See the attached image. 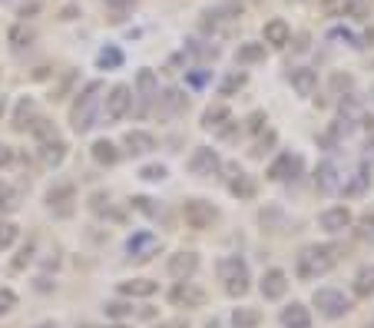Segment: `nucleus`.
Masks as SVG:
<instances>
[{"label":"nucleus","instance_id":"f257e3e1","mask_svg":"<svg viewBox=\"0 0 374 328\" xmlns=\"http://www.w3.org/2000/svg\"><path fill=\"white\" fill-rule=\"evenodd\" d=\"M338 259H341L338 245H308V249L298 252V275L301 279H318V275L335 269Z\"/></svg>","mask_w":374,"mask_h":328},{"label":"nucleus","instance_id":"f03ea898","mask_svg":"<svg viewBox=\"0 0 374 328\" xmlns=\"http://www.w3.org/2000/svg\"><path fill=\"white\" fill-rule=\"evenodd\" d=\"M100 93H103V83L93 80L83 87V93L77 97L73 110H70V126L77 129V133H87L90 126L96 123V113H100Z\"/></svg>","mask_w":374,"mask_h":328},{"label":"nucleus","instance_id":"7ed1b4c3","mask_svg":"<svg viewBox=\"0 0 374 328\" xmlns=\"http://www.w3.org/2000/svg\"><path fill=\"white\" fill-rule=\"evenodd\" d=\"M219 279L225 282V292L229 295H245L249 292V265L239 259V255H229V259L219 262Z\"/></svg>","mask_w":374,"mask_h":328},{"label":"nucleus","instance_id":"20e7f679","mask_svg":"<svg viewBox=\"0 0 374 328\" xmlns=\"http://www.w3.org/2000/svg\"><path fill=\"white\" fill-rule=\"evenodd\" d=\"M315 309L325 315V319H345L351 312V299L338 289H318L315 292Z\"/></svg>","mask_w":374,"mask_h":328},{"label":"nucleus","instance_id":"39448f33","mask_svg":"<svg viewBox=\"0 0 374 328\" xmlns=\"http://www.w3.org/2000/svg\"><path fill=\"white\" fill-rule=\"evenodd\" d=\"M183 216H186V226H189V229H209L212 222L219 219L215 206L205 203V199H189V203L183 206Z\"/></svg>","mask_w":374,"mask_h":328},{"label":"nucleus","instance_id":"423d86ee","mask_svg":"<svg viewBox=\"0 0 374 328\" xmlns=\"http://www.w3.org/2000/svg\"><path fill=\"white\" fill-rule=\"evenodd\" d=\"M169 302L179 305V309H202V305H205V292H202L199 285H192L189 279H183V282H176L173 285Z\"/></svg>","mask_w":374,"mask_h":328},{"label":"nucleus","instance_id":"0eeeda50","mask_svg":"<svg viewBox=\"0 0 374 328\" xmlns=\"http://www.w3.org/2000/svg\"><path fill=\"white\" fill-rule=\"evenodd\" d=\"M129 107H133V90L119 83V87L109 90L103 113H106V120H109V123H116V120H123V116L129 113Z\"/></svg>","mask_w":374,"mask_h":328},{"label":"nucleus","instance_id":"6e6552de","mask_svg":"<svg viewBox=\"0 0 374 328\" xmlns=\"http://www.w3.org/2000/svg\"><path fill=\"white\" fill-rule=\"evenodd\" d=\"M73 199H77L73 183H57V186H50V189H47V206L57 216H70V213H73Z\"/></svg>","mask_w":374,"mask_h":328},{"label":"nucleus","instance_id":"1a4fd4ad","mask_svg":"<svg viewBox=\"0 0 374 328\" xmlns=\"http://www.w3.org/2000/svg\"><path fill=\"white\" fill-rule=\"evenodd\" d=\"M219 166H222L219 153H215V149H209V146H199V149L192 153V159H189V173L192 176H212Z\"/></svg>","mask_w":374,"mask_h":328},{"label":"nucleus","instance_id":"9d476101","mask_svg":"<svg viewBox=\"0 0 374 328\" xmlns=\"http://www.w3.org/2000/svg\"><path fill=\"white\" fill-rule=\"evenodd\" d=\"M196 269H199V255H196V252L183 249V252H176V255H169V275H173V279H179V282L192 279Z\"/></svg>","mask_w":374,"mask_h":328},{"label":"nucleus","instance_id":"9b49d317","mask_svg":"<svg viewBox=\"0 0 374 328\" xmlns=\"http://www.w3.org/2000/svg\"><path fill=\"white\" fill-rule=\"evenodd\" d=\"M301 173V159L292 153H282L275 163L269 166V179H275V183H282V179H295V176Z\"/></svg>","mask_w":374,"mask_h":328},{"label":"nucleus","instance_id":"f8f14e48","mask_svg":"<svg viewBox=\"0 0 374 328\" xmlns=\"http://www.w3.org/2000/svg\"><path fill=\"white\" fill-rule=\"evenodd\" d=\"M67 159V143L60 139V136H47V139H40V163L43 166H60Z\"/></svg>","mask_w":374,"mask_h":328},{"label":"nucleus","instance_id":"ddd939ff","mask_svg":"<svg viewBox=\"0 0 374 328\" xmlns=\"http://www.w3.org/2000/svg\"><path fill=\"white\" fill-rule=\"evenodd\" d=\"M285 292H288V275L282 269H269L262 275V295H265V299L275 302V299H282Z\"/></svg>","mask_w":374,"mask_h":328},{"label":"nucleus","instance_id":"4468645a","mask_svg":"<svg viewBox=\"0 0 374 328\" xmlns=\"http://www.w3.org/2000/svg\"><path fill=\"white\" fill-rule=\"evenodd\" d=\"M288 80H292V87L298 90V97H315L318 93V73L308 67H298L288 73Z\"/></svg>","mask_w":374,"mask_h":328},{"label":"nucleus","instance_id":"2eb2a0df","mask_svg":"<svg viewBox=\"0 0 374 328\" xmlns=\"http://www.w3.org/2000/svg\"><path fill=\"white\" fill-rule=\"evenodd\" d=\"M156 236H149V232H139V236H133V239L126 242V252L133 255L136 262H146V259H153V252H156Z\"/></svg>","mask_w":374,"mask_h":328},{"label":"nucleus","instance_id":"dca6fc26","mask_svg":"<svg viewBox=\"0 0 374 328\" xmlns=\"http://www.w3.org/2000/svg\"><path fill=\"white\" fill-rule=\"evenodd\" d=\"M351 226V209L348 206H331V209H325L321 213V229L328 232H341Z\"/></svg>","mask_w":374,"mask_h":328},{"label":"nucleus","instance_id":"f3484780","mask_svg":"<svg viewBox=\"0 0 374 328\" xmlns=\"http://www.w3.org/2000/svg\"><path fill=\"white\" fill-rule=\"evenodd\" d=\"M229 193L239 196V199H252V196H255V183H252V176H245L239 166H229Z\"/></svg>","mask_w":374,"mask_h":328},{"label":"nucleus","instance_id":"a211bd4d","mask_svg":"<svg viewBox=\"0 0 374 328\" xmlns=\"http://www.w3.org/2000/svg\"><path fill=\"white\" fill-rule=\"evenodd\" d=\"M156 100H159V116H163V120H169V116H176V113H183V110H186L183 90H166V93H156Z\"/></svg>","mask_w":374,"mask_h":328},{"label":"nucleus","instance_id":"6ab92c4d","mask_svg":"<svg viewBox=\"0 0 374 328\" xmlns=\"http://www.w3.org/2000/svg\"><path fill=\"white\" fill-rule=\"evenodd\" d=\"M123 143H126V149H129L133 156H146V153H153V149H156L153 133H143V129H129Z\"/></svg>","mask_w":374,"mask_h":328},{"label":"nucleus","instance_id":"aec40b11","mask_svg":"<svg viewBox=\"0 0 374 328\" xmlns=\"http://www.w3.org/2000/svg\"><path fill=\"white\" fill-rule=\"evenodd\" d=\"M262 37H265V43H272V47H285V43H292V27H288L285 20H269V23H265V33H262Z\"/></svg>","mask_w":374,"mask_h":328},{"label":"nucleus","instance_id":"412c9836","mask_svg":"<svg viewBox=\"0 0 374 328\" xmlns=\"http://www.w3.org/2000/svg\"><path fill=\"white\" fill-rule=\"evenodd\" d=\"M282 325L285 328H311V315L301 302H292L288 309H282Z\"/></svg>","mask_w":374,"mask_h":328},{"label":"nucleus","instance_id":"4be33fe9","mask_svg":"<svg viewBox=\"0 0 374 328\" xmlns=\"http://www.w3.org/2000/svg\"><path fill=\"white\" fill-rule=\"evenodd\" d=\"M315 186L321 189V193H338L341 189V179H338V169L335 163H321L315 169Z\"/></svg>","mask_w":374,"mask_h":328},{"label":"nucleus","instance_id":"5701e85b","mask_svg":"<svg viewBox=\"0 0 374 328\" xmlns=\"http://www.w3.org/2000/svg\"><path fill=\"white\" fill-rule=\"evenodd\" d=\"M156 289H159V285H156L153 279H129L119 285V292L129 295V299H149V295H156Z\"/></svg>","mask_w":374,"mask_h":328},{"label":"nucleus","instance_id":"b1692460","mask_svg":"<svg viewBox=\"0 0 374 328\" xmlns=\"http://www.w3.org/2000/svg\"><path fill=\"white\" fill-rule=\"evenodd\" d=\"M341 123H365V107H361V100L355 93H348L341 100Z\"/></svg>","mask_w":374,"mask_h":328},{"label":"nucleus","instance_id":"393cba45","mask_svg":"<svg viewBox=\"0 0 374 328\" xmlns=\"http://www.w3.org/2000/svg\"><path fill=\"white\" fill-rule=\"evenodd\" d=\"M355 295H358V299H371V295H374V265H361V269H358Z\"/></svg>","mask_w":374,"mask_h":328},{"label":"nucleus","instance_id":"a878e982","mask_svg":"<svg viewBox=\"0 0 374 328\" xmlns=\"http://www.w3.org/2000/svg\"><path fill=\"white\" fill-rule=\"evenodd\" d=\"M136 87H139V97H143V110L149 100H156L159 93V83H156V73L153 70H139V77H136Z\"/></svg>","mask_w":374,"mask_h":328},{"label":"nucleus","instance_id":"bb28decb","mask_svg":"<svg viewBox=\"0 0 374 328\" xmlns=\"http://www.w3.org/2000/svg\"><path fill=\"white\" fill-rule=\"evenodd\" d=\"M93 159L100 166H116L119 163V149H116L109 139H96L93 143Z\"/></svg>","mask_w":374,"mask_h":328},{"label":"nucleus","instance_id":"cd10ccee","mask_svg":"<svg viewBox=\"0 0 374 328\" xmlns=\"http://www.w3.org/2000/svg\"><path fill=\"white\" fill-rule=\"evenodd\" d=\"M222 123H232V116L225 107H209L202 113V126H205V129H222Z\"/></svg>","mask_w":374,"mask_h":328},{"label":"nucleus","instance_id":"c85d7f7f","mask_svg":"<svg viewBox=\"0 0 374 328\" xmlns=\"http://www.w3.org/2000/svg\"><path fill=\"white\" fill-rule=\"evenodd\" d=\"M262 312L259 309H235L232 312V325L235 328H259Z\"/></svg>","mask_w":374,"mask_h":328},{"label":"nucleus","instance_id":"c756f323","mask_svg":"<svg viewBox=\"0 0 374 328\" xmlns=\"http://www.w3.org/2000/svg\"><path fill=\"white\" fill-rule=\"evenodd\" d=\"M235 60H239V63H262V60H265V43H242Z\"/></svg>","mask_w":374,"mask_h":328},{"label":"nucleus","instance_id":"7c9ffc66","mask_svg":"<svg viewBox=\"0 0 374 328\" xmlns=\"http://www.w3.org/2000/svg\"><path fill=\"white\" fill-rule=\"evenodd\" d=\"M7 40L20 50V47H30V43L37 40V33H33V27H27V23H17V27H14V30L7 33Z\"/></svg>","mask_w":374,"mask_h":328},{"label":"nucleus","instance_id":"2f4dec72","mask_svg":"<svg viewBox=\"0 0 374 328\" xmlns=\"http://www.w3.org/2000/svg\"><path fill=\"white\" fill-rule=\"evenodd\" d=\"M30 116H33V100L23 97V100L17 103V113H14V129H20V133H23V129L30 126V123H27Z\"/></svg>","mask_w":374,"mask_h":328},{"label":"nucleus","instance_id":"473e14b6","mask_svg":"<svg viewBox=\"0 0 374 328\" xmlns=\"http://www.w3.org/2000/svg\"><path fill=\"white\" fill-rule=\"evenodd\" d=\"M351 4H355V0H321V14H325V17H348Z\"/></svg>","mask_w":374,"mask_h":328},{"label":"nucleus","instance_id":"72a5a7b5","mask_svg":"<svg viewBox=\"0 0 374 328\" xmlns=\"http://www.w3.org/2000/svg\"><path fill=\"white\" fill-rule=\"evenodd\" d=\"M355 236L361 242H374V213H365L355 222Z\"/></svg>","mask_w":374,"mask_h":328},{"label":"nucleus","instance_id":"f704fd0d","mask_svg":"<svg viewBox=\"0 0 374 328\" xmlns=\"http://www.w3.org/2000/svg\"><path fill=\"white\" fill-rule=\"evenodd\" d=\"M96 63H100L103 70H116L119 63H123V53H119L116 47H103L100 50V57H96Z\"/></svg>","mask_w":374,"mask_h":328},{"label":"nucleus","instance_id":"c9c22d12","mask_svg":"<svg viewBox=\"0 0 374 328\" xmlns=\"http://www.w3.org/2000/svg\"><path fill=\"white\" fill-rule=\"evenodd\" d=\"M368 183H371V176H368V169H358L355 179L345 186V196H361L368 189Z\"/></svg>","mask_w":374,"mask_h":328},{"label":"nucleus","instance_id":"e433bc0d","mask_svg":"<svg viewBox=\"0 0 374 328\" xmlns=\"http://www.w3.org/2000/svg\"><path fill=\"white\" fill-rule=\"evenodd\" d=\"M139 176H143L146 183H163L169 173H166L163 163H153V166H143V169H139Z\"/></svg>","mask_w":374,"mask_h":328},{"label":"nucleus","instance_id":"4c0bfd02","mask_svg":"<svg viewBox=\"0 0 374 328\" xmlns=\"http://www.w3.org/2000/svg\"><path fill=\"white\" fill-rule=\"evenodd\" d=\"M14 239H17V226L7 219H0V249H10Z\"/></svg>","mask_w":374,"mask_h":328},{"label":"nucleus","instance_id":"58836bf2","mask_svg":"<svg viewBox=\"0 0 374 328\" xmlns=\"http://www.w3.org/2000/svg\"><path fill=\"white\" fill-rule=\"evenodd\" d=\"M30 133L37 136V139H47V136H57V133H53V123H50V120H43V116H37V120L30 123Z\"/></svg>","mask_w":374,"mask_h":328},{"label":"nucleus","instance_id":"ea45409f","mask_svg":"<svg viewBox=\"0 0 374 328\" xmlns=\"http://www.w3.org/2000/svg\"><path fill=\"white\" fill-rule=\"evenodd\" d=\"M242 87H245V73H232V77H225V83H222V97H232V93Z\"/></svg>","mask_w":374,"mask_h":328},{"label":"nucleus","instance_id":"a19ab883","mask_svg":"<svg viewBox=\"0 0 374 328\" xmlns=\"http://www.w3.org/2000/svg\"><path fill=\"white\" fill-rule=\"evenodd\" d=\"M30 259H33V242H27V245H23V249L17 252V259L10 262V272H20V269H23V265H27Z\"/></svg>","mask_w":374,"mask_h":328},{"label":"nucleus","instance_id":"79ce46f5","mask_svg":"<svg viewBox=\"0 0 374 328\" xmlns=\"http://www.w3.org/2000/svg\"><path fill=\"white\" fill-rule=\"evenodd\" d=\"M14 309H17V295L10 289H0V315H10Z\"/></svg>","mask_w":374,"mask_h":328},{"label":"nucleus","instance_id":"37998d69","mask_svg":"<svg viewBox=\"0 0 374 328\" xmlns=\"http://www.w3.org/2000/svg\"><path fill=\"white\" fill-rule=\"evenodd\" d=\"M129 312H133V305H126V302H109L106 305V315H113V319H123Z\"/></svg>","mask_w":374,"mask_h":328},{"label":"nucleus","instance_id":"c03bdc74","mask_svg":"<svg viewBox=\"0 0 374 328\" xmlns=\"http://www.w3.org/2000/svg\"><path fill=\"white\" fill-rule=\"evenodd\" d=\"M272 143H275V133H265V139H259L252 153H255V156H262V153H265V146H272Z\"/></svg>","mask_w":374,"mask_h":328},{"label":"nucleus","instance_id":"a18cd8bd","mask_svg":"<svg viewBox=\"0 0 374 328\" xmlns=\"http://www.w3.org/2000/svg\"><path fill=\"white\" fill-rule=\"evenodd\" d=\"M262 123H265V116H262V113H252L249 116V129H255V133H259Z\"/></svg>","mask_w":374,"mask_h":328},{"label":"nucleus","instance_id":"49530a36","mask_svg":"<svg viewBox=\"0 0 374 328\" xmlns=\"http://www.w3.org/2000/svg\"><path fill=\"white\" fill-rule=\"evenodd\" d=\"M331 83H335V90H351V77H341V73H338Z\"/></svg>","mask_w":374,"mask_h":328},{"label":"nucleus","instance_id":"de8ad7c7","mask_svg":"<svg viewBox=\"0 0 374 328\" xmlns=\"http://www.w3.org/2000/svg\"><path fill=\"white\" fill-rule=\"evenodd\" d=\"M10 159H14V153H10V146H4V143H0V166H7Z\"/></svg>","mask_w":374,"mask_h":328},{"label":"nucleus","instance_id":"09e8293b","mask_svg":"<svg viewBox=\"0 0 374 328\" xmlns=\"http://www.w3.org/2000/svg\"><path fill=\"white\" fill-rule=\"evenodd\" d=\"M129 4H136V0H106V7H113V10H123Z\"/></svg>","mask_w":374,"mask_h":328},{"label":"nucleus","instance_id":"8fccbe9b","mask_svg":"<svg viewBox=\"0 0 374 328\" xmlns=\"http://www.w3.org/2000/svg\"><path fill=\"white\" fill-rule=\"evenodd\" d=\"M156 328H189L183 319H173V322H163V325H156Z\"/></svg>","mask_w":374,"mask_h":328},{"label":"nucleus","instance_id":"3c124183","mask_svg":"<svg viewBox=\"0 0 374 328\" xmlns=\"http://www.w3.org/2000/svg\"><path fill=\"white\" fill-rule=\"evenodd\" d=\"M192 87H202V83H205V73H192Z\"/></svg>","mask_w":374,"mask_h":328},{"label":"nucleus","instance_id":"603ef678","mask_svg":"<svg viewBox=\"0 0 374 328\" xmlns=\"http://www.w3.org/2000/svg\"><path fill=\"white\" fill-rule=\"evenodd\" d=\"M37 328H57V325H53V322H40Z\"/></svg>","mask_w":374,"mask_h":328},{"label":"nucleus","instance_id":"864d4df0","mask_svg":"<svg viewBox=\"0 0 374 328\" xmlns=\"http://www.w3.org/2000/svg\"><path fill=\"white\" fill-rule=\"evenodd\" d=\"M205 328H222V325H219V322H209V325H205Z\"/></svg>","mask_w":374,"mask_h":328},{"label":"nucleus","instance_id":"5fc2aeb1","mask_svg":"<svg viewBox=\"0 0 374 328\" xmlns=\"http://www.w3.org/2000/svg\"><path fill=\"white\" fill-rule=\"evenodd\" d=\"M4 107H7V103H4V97H0V116H4Z\"/></svg>","mask_w":374,"mask_h":328},{"label":"nucleus","instance_id":"6e6d98bb","mask_svg":"<svg viewBox=\"0 0 374 328\" xmlns=\"http://www.w3.org/2000/svg\"><path fill=\"white\" fill-rule=\"evenodd\" d=\"M80 328H96V325H80Z\"/></svg>","mask_w":374,"mask_h":328},{"label":"nucleus","instance_id":"4d7b16f0","mask_svg":"<svg viewBox=\"0 0 374 328\" xmlns=\"http://www.w3.org/2000/svg\"><path fill=\"white\" fill-rule=\"evenodd\" d=\"M113 328H126V325H113Z\"/></svg>","mask_w":374,"mask_h":328},{"label":"nucleus","instance_id":"13d9d810","mask_svg":"<svg viewBox=\"0 0 374 328\" xmlns=\"http://www.w3.org/2000/svg\"><path fill=\"white\" fill-rule=\"evenodd\" d=\"M295 4H301V0H295Z\"/></svg>","mask_w":374,"mask_h":328}]
</instances>
